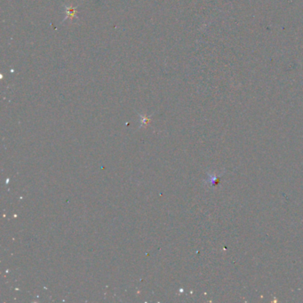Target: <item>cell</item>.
Listing matches in <instances>:
<instances>
[{
    "instance_id": "6da1fadb",
    "label": "cell",
    "mask_w": 303,
    "mask_h": 303,
    "mask_svg": "<svg viewBox=\"0 0 303 303\" xmlns=\"http://www.w3.org/2000/svg\"><path fill=\"white\" fill-rule=\"evenodd\" d=\"M66 13H67V16H66V18H65V20H66V19H68V18H70V19L72 20L74 17H76V8H74V7H72V6L66 7Z\"/></svg>"
}]
</instances>
